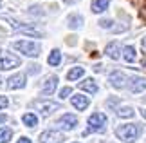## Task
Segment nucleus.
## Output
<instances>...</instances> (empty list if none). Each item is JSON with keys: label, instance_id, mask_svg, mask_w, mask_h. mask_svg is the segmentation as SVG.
<instances>
[{"label": "nucleus", "instance_id": "obj_1", "mask_svg": "<svg viewBox=\"0 0 146 143\" xmlns=\"http://www.w3.org/2000/svg\"><path fill=\"white\" fill-rule=\"evenodd\" d=\"M139 132H141V129H139L137 125H133V123L119 125V127L115 129V134L119 136L123 141H126V143L135 141V140H137V136H139Z\"/></svg>", "mask_w": 146, "mask_h": 143}, {"label": "nucleus", "instance_id": "obj_2", "mask_svg": "<svg viewBox=\"0 0 146 143\" xmlns=\"http://www.w3.org/2000/svg\"><path fill=\"white\" fill-rule=\"evenodd\" d=\"M13 47L16 51H20L22 54H25V56H38V53H40V45L35 44V42H25V40L13 42Z\"/></svg>", "mask_w": 146, "mask_h": 143}, {"label": "nucleus", "instance_id": "obj_3", "mask_svg": "<svg viewBox=\"0 0 146 143\" xmlns=\"http://www.w3.org/2000/svg\"><path fill=\"white\" fill-rule=\"evenodd\" d=\"M106 125V116L103 112H94L90 118H88V130L87 132H101Z\"/></svg>", "mask_w": 146, "mask_h": 143}, {"label": "nucleus", "instance_id": "obj_4", "mask_svg": "<svg viewBox=\"0 0 146 143\" xmlns=\"http://www.w3.org/2000/svg\"><path fill=\"white\" fill-rule=\"evenodd\" d=\"M15 67H20V58L5 53L4 49H0V69L2 71H9V69H15Z\"/></svg>", "mask_w": 146, "mask_h": 143}, {"label": "nucleus", "instance_id": "obj_5", "mask_svg": "<svg viewBox=\"0 0 146 143\" xmlns=\"http://www.w3.org/2000/svg\"><path fill=\"white\" fill-rule=\"evenodd\" d=\"M35 107L43 114V116H49V114H52L54 111H58V109H60V103H56V101H47V100H43V101H36Z\"/></svg>", "mask_w": 146, "mask_h": 143}, {"label": "nucleus", "instance_id": "obj_6", "mask_svg": "<svg viewBox=\"0 0 146 143\" xmlns=\"http://www.w3.org/2000/svg\"><path fill=\"white\" fill-rule=\"evenodd\" d=\"M42 143H61L63 141V134L58 132V130H45L40 136Z\"/></svg>", "mask_w": 146, "mask_h": 143}, {"label": "nucleus", "instance_id": "obj_7", "mask_svg": "<svg viewBox=\"0 0 146 143\" xmlns=\"http://www.w3.org/2000/svg\"><path fill=\"white\" fill-rule=\"evenodd\" d=\"M22 87H25V74H13L9 80H7V89L11 91H16V89H22Z\"/></svg>", "mask_w": 146, "mask_h": 143}, {"label": "nucleus", "instance_id": "obj_8", "mask_svg": "<svg viewBox=\"0 0 146 143\" xmlns=\"http://www.w3.org/2000/svg\"><path fill=\"white\" fill-rule=\"evenodd\" d=\"M56 85H58V78L56 76H47L45 80H43V83H42V94H45V96L52 94Z\"/></svg>", "mask_w": 146, "mask_h": 143}, {"label": "nucleus", "instance_id": "obj_9", "mask_svg": "<svg viewBox=\"0 0 146 143\" xmlns=\"http://www.w3.org/2000/svg\"><path fill=\"white\" fill-rule=\"evenodd\" d=\"M130 91L132 93H143V91H146V78L133 76L130 80Z\"/></svg>", "mask_w": 146, "mask_h": 143}, {"label": "nucleus", "instance_id": "obj_10", "mask_svg": "<svg viewBox=\"0 0 146 143\" xmlns=\"http://www.w3.org/2000/svg\"><path fill=\"white\" fill-rule=\"evenodd\" d=\"M110 83L114 85L115 89H123L125 87V82H126V76H125V73H121V71H115V73H112L110 74Z\"/></svg>", "mask_w": 146, "mask_h": 143}, {"label": "nucleus", "instance_id": "obj_11", "mask_svg": "<svg viewBox=\"0 0 146 143\" xmlns=\"http://www.w3.org/2000/svg\"><path fill=\"white\" fill-rule=\"evenodd\" d=\"M105 53H106V56H110L112 60H119L121 58V45L117 42H110L108 45H106Z\"/></svg>", "mask_w": 146, "mask_h": 143}, {"label": "nucleus", "instance_id": "obj_12", "mask_svg": "<svg viewBox=\"0 0 146 143\" xmlns=\"http://www.w3.org/2000/svg\"><path fill=\"white\" fill-rule=\"evenodd\" d=\"M60 123L63 125L67 130H72L78 125V118L74 116V114H63V118L60 120Z\"/></svg>", "mask_w": 146, "mask_h": 143}, {"label": "nucleus", "instance_id": "obj_13", "mask_svg": "<svg viewBox=\"0 0 146 143\" xmlns=\"http://www.w3.org/2000/svg\"><path fill=\"white\" fill-rule=\"evenodd\" d=\"M72 105H74L78 111H85L88 107V98L87 96H81V94H76V96H72Z\"/></svg>", "mask_w": 146, "mask_h": 143}, {"label": "nucleus", "instance_id": "obj_14", "mask_svg": "<svg viewBox=\"0 0 146 143\" xmlns=\"http://www.w3.org/2000/svg\"><path fill=\"white\" fill-rule=\"evenodd\" d=\"M80 89L81 91H87V93H90V94H96L98 93V85H96V82H94L92 78L83 80V82L80 83Z\"/></svg>", "mask_w": 146, "mask_h": 143}, {"label": "nucleus", "instance_id": "obj_15", "mask_svg": "<svg viewBox=\"0 0 146 143\" xmlns=\"http://www.w3.org/2000/svg\"><path fill=\"white\" fill-rule=\"evenodd\" d=\"M108 4H110V0H92L90 7H92L94 13H103V11L108 7Z\"/></svg>", "mask_w": 146, "mask_h": 143}, {"label": "nucleus", "instance_id": "obj_16", "mask_svg": "<svg viewBox=\"0 0 146 143\" xmlns=\"http://www.w3.org/2000/svg\"><path fill=\"white\" fill-rule=\"evenodd\" d=\"M22 122H24V125H27V127H36L38 125V116L33 112H27L22 116Z\"/></svg>", "mask_w": 146, "mask_h": 143}, {"label": "nucleus", "instance_id": "obj_17", "mask_svg": "<svg viewBox=\"0 0 146 143\" xmlns=\"http://www.w3.org/2000/svg\"><path fill=\"white\" fill-rule=\"evenodd\" d=\"M123 56H125L126 62H135V58H137L135 47H133V45H126V47L123 49Z\"/></svg>", "mask_w": 146, "mask_h": 143}, {"label": "nucleus", "instance_id": "obj_18", "mask_svg": "<svg viewBox=\"0 0 146 143\" xmlns=\"http://www.w3.org/2000/svg\"><path fill=\"white\" fill-rule=\"evenodd\" d=\"M47 62H49V65H60V62H61V53L58 49H54V51H50V54H49V58H47Z\"/></svg>", "mask_w": 146, "mask_h": 143}, {"label": "nucleus", "instance_id": "obj_19", "mask_svg": "<svg viewBox=\"0 0 146 143\" xmlns=\"http://www.w3.org/2000/svg\"><path fill=\"white\" fill-rule=\"evenodd\" d=\"M83 74H85V69H83V67H74V69H70L67 73V80H78V78H81Z\"/></svg>", "mask_w": 146, "mask_h": 143}, {"label": "nucleus", "instance_id": "obj_20", "mask_svg": "<svg viewBox=\"0 0 146 143\" xmlns=\"http://www.w3.org/2000/svg\"><path fill=\"white\" fill-rule=\"evenodd\" d=\"M81 24H83L81 16H78V15H70L69 16V27H70V29H76V27H80Z\"/></svg>", "mask_w": 146, "mask_h": 143}, {"label": "nucleus", "instance_id": "obj_21", "mask_svg": "<svg viewBox=\"0 0 146 143\" xmlns=\"http://www.w3.org/2000/svg\"><path fill=\"white\" fill-rule=\"evenodd\" d=\"M117 116L119 118H132L133 116V109L132 107H121V109H117Z\"/></svg>", "mask_w": 146, "mask_h": 143}, {"label": "nucleus", "instance_id": "obj_22", "mask_svg": "<svg viewBox=\"0 0 146 143\" xmlns=\"http://www.w3.org/2000/svg\"><path fill=\"white\" fill-rule=\"evenodd\" d=\"M13 136V130L11 129H0V143H7Z\"/></svg>", "mask_w": 146, "mask_h": 143}, {"label": "nucleus", "instance_id": "obj_23", "mask_svg": "<svg viewBox=\"0 0 146 143\" xmlns=\"http://www.w3.org/2000/svg\"><path fill=\"white\" fill-rule=\"evenodd\" d=\"M112 24H114V22H112L110 18H103V20H99V26H101V27H105V29H112Z\"/></svg>", "mask_w": 146, "mask_h": 143}, {"label": "nucleus", "instance_id": "obj_24", "mask_svg": "<svg viewBox=\"0 0 146 143\" xmlns=\"http://www.w3.org/2000/svg\"><path fill=\"white\" fill-rule=\"evenodd\" d=\"M69 94H70V87H63V89L60 91V98H61V100H63V98H67Z\"/></svg>", "mask_w": 146, "mask_h": 143}, {"label": "nucleus", "instance_id": "obj_25", "mask_svg": "<svg viewBox=\"0 0 146 143\" xmlns=\"http://www.w3.org/2000/svg\"><path fill=\"white\" fill-rule=\"evenodd\" d=\"M9 105V101H7V98H4V96H0V109H5Z\"/></svg>", "mask_w": 146, "mask_h": 143}, {"label": "nucleus", "instance_id": "obj_26", "mask_svg": "<svg viewBox=\"0 0 146 143\" xmlns=\"http://www.w3.org/2000/svg\"><path fill=\"white\" fill-rule=\"evenodd\" d=\"M16 143H31V140H29V138H25V136H24V138H20V140L16 141Z\"/></svg>", "mask_w": 146, "mask_h": 143}, {"label": "nucleus", "instance_id": "obj_27", "mask_svg": "<svg viewBox=\"0 0 146 143\" xmlns=\"http://www.w3.org/2000/svg\"><path fill=\"white\" fill-rule=\"evenodd\" d=\"M5 120H7V116H5V114H0V123H4Z\"/></svg>", "mask_w": 146, "mask_h": 143}, {"label": "nucleus", "instance_id": "obj_28", "mask_svg": "<svg viewBox=\"0 0 146 143\" xmlns=\"http://www.w3.org/2000/svg\"><path fill=\"white\" fill-rule=\"evenodd\" d=\"M63 2H65V4H74L76 0H63Z\"/></svg>", "mask_w": 146, "mask_h": 143}, {"label": "nucleus", "instance_id": "obj_29", "mask_svg": "<svg viewBox=\"0 0 146 143\" xmlns=\"http://www.w3.org/2000/svg\"><path fill=\"white\" fill-rule=\"evenodd\" d=\"M141 114H143V118L146 120V111H144V109H141Z\"/></svg>", "mask_w": 146, "mask_h": 143}, {"label": "nucleus", "instance_id": "obj_30", "mask_svg": "<svg viewBox=\"0 0 146 143\" xmlns=\"http://www.w3.org/2000/svg\"><path fill=\"white\" fill-rule=\"evenodd\" d=\"M143 45H144V47H146V36H144V40H143Z\"/></svg>", "mask_w": 146, "mask_h": 143}, {"label": "nucleus", "instance_id": "obj_31", "mask_svg": "<svg viewBox=\"0 0 146 143\" xmlns=\"http://www.w3.org/2000/svg\"><path fill=\"white\" fill-rule=\"evenodd\" d=\"M0 4H2V0H0Z\"/></svg>", "mask_w": 146, "mask_h": 143}, {"label": "nucleus", "instance_id": "obj_32", "mask_svg": "<svg viewBox=\"0 0 146 143\" xmlns=\"http://www.w3.org/2000/svg\"><path fill=\"white\" fill-rule=\"evenodd\" d=\"M0 82H2V80H0Z\"/></svg>", "mask_w": 146, "mask_h": 143}]
</instances>
